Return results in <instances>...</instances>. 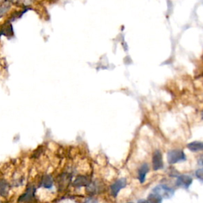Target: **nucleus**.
<instances>
[{
  "label": "nucleus",
  "mask_w": 203,
  "mask_h": 203,
  "mask_svg": "<svg viewBox=\"0 0 203 203\" xmlns=\"http://www.w3.org/2000/svg\"><path fill=\"white\" fill-rule=\"evenodd\" d=\"M71 179H72V176H71L69 174H67V173H64V174H60L58 176V178L56 179L57 180V183L59 188H66L68 184L70 183Z\"/></svg>",
  "instance_id": "0eeeda50"
},
{
  "label": "nucleus",
  "mask_w": 203,
  "mask_h": 203,
  "mask_svg": "<svg viewBox=\"0 0 203 203\" xmlns=\"http://www.w3.org/2000/svg\"><path fill=\"white\" fill-rule=\"evenodd\" d=\"M138 203H149L148 201H145V200H140L138 201Z\"/></svg>",
  "instance_id": "f3484780"
},
{
  "label": "nucleus",
  "mask_w": 203,
  "mask_h": 203,
  "mask_svg": "<svg viewBox=\"0 0 203 203\" xmlns=\"http://www.w3.org/2000/svg\"><path fill=\"white\" fill-rule=\"evenodd\" d=\"M52 184H53V180H52V178L49 175V174H46V175H44L43 178L42 179V185L45 188H51L52 187Z\"/></svg>",
  "instance_id": "ddd939ff"
},
{
  "label": "nucleus",
  "mask_w": 203,
  "mask_h": 203,
  "mask_svg": "<svg viewBox=\"0 0 203 203\" xmlns=\"http://www.w3.org/2000/svg\"><path fill=\"white\" fill-rule=\"evenodd\" d=\"M13 3L11 0H2L0 2V21L7 16L12 9Z\"/></svg>",
  "instance_id": "7ed1b4c3"
},
{
  "label": "nucleus",
  "mask_w": 203,
  "mask_h": 203,
  "mask_svg": "<svg viewBox=\"0 0 203 203\" xmlns=\"http://www.w3.org/2000/svg\"><path fill=\"white\" fill-rule=\"evenodd\" d=\"M12 3L15 2V3L18 4V5H22L24 7H28L32 3L33 0H11Z\"/></svg>",
  "instance_id": "2eb2a0df"
},
{
  "label": "nucleus",
  "mask_w": 203,
  "mask_h": 203,
  "mask_svg": "<svg viewBox=\"0 0 203 203\" xmlns=\"http://www.w3.org/2000/svg\"><path fill=\"white\" fill-rule=\"evenodd\" d=\"M154 191H157V194H160V196H163L166 198H171L172 196L174 191L171 188H169L166 186H158L154 189Z\"/></svg>",
  "instance_id": "423d86ee"
},
{
  "label": "nucleus",
  "mask_w": 203,
  "mask_h": 203,
  "mask_svg": "<svg viewBox=\"0 0 203 203\" xmlns=\"http://www.w3.org/2000/svg\"><path fill=\"white\" fill-rule=\"evenodd\" d=\"M186 160L185 154L181 150H172L167 154V161L169 164H175Z\"/></svg>",
  "instance_id": "f03ea898"
},
{
  "label": "nucleus",
  "mask_w": 203,
  "mask_h": 203,
  "mask_svg": "<svg viewBox=\"0 0 203 203\" xmlns=\"http://www.w3.org/2000/svg\"><path fill=\"white\" fill-rule=\"evenodd\" d=\"M126 186V179H121L117 180V182H115L110 187V190H111V194L113 197H116L119 191L122 188H124Z\"/></svg>",
  "instance_id": "39448f33"
},
{
  "label": "nucleus",
  "mask_w": 203,
  "mask_h": 203,
  "mask_svg": "<svg viewBox=\"0 0 203 203\" xmlns=\"http://www.w3.org/2000/svg\"><path fill=\"white\" fill-rule=\"evenodd\" d=\"M152 166L154 170H159L163 167V158L162 154L159 150L156 151L152 157Z\"/></svg>",
  "instance_id": "6e6552de"
},
{
  "label": "nucleus",
  "mask_w": 203,
  "mask_h": 203,
  "mask_svg": "<svg viewBox=\"0 0 203 203\" xmlns=\"http://www.w3.org/2000/svg\"><path fill=\"white\" fill-rule=\"evenodd\" d=\"M89 184H90V179L88 177L85 175H78L74 181V186L77 187L89 186Z\"/></svg>",
  "instance_id": "9d476101"
},
{
  "label": "nucleus",
  "mask_w": 203,
  "mask_h": 203,
  "mask_svg": "<svg viewBox=\"0 0 203 203\" xmlns=\"http://www.w3.org/2000/svg\"><path fill=\"white\" fill-rule=\"evenodd\" d=\"M191 183H192V179L188 175H181L179 177L176 182L177 186L185 187V188H188Z\"/></svg>",
  "instance_id": "1a4fd4ad"
},
{
  "label": "nucleus",
  "mask_w": 203,
  "mask_h": 203,
  "mask_svg": "<svg viewBox=\"0 0 203 203\" xmlns=\"http://www.w3.org/2000/svg\"><path fill=\"white\" fill-rule=\"evenodd\" d=\"M148 201L149 203H161L162 197L160 194H157V193H154V194H151L148 196Z\"/></svg>",
  "instance_id": "4468645a"
},
{
  "label": "nucleus",
  "mask_w": 203,
  "mask_h": 203,
  "mask_svg": "<svg viewBox=\"0 0 203 203\" xmlns=\"http://www.w3.org/2000/svg\"><path fill=\"white\" fill-rule=\"evenodd\" d=\"M36 189L33 186H29L25 190V192L20 196L18 198V202L21 203H29L33 200L35 196Z\"/></svg>",
  "instance_id": "f257e3e1"
},
{
  "label": "nucleus",
  "mask_w": 203,
  "mask_h": 203,
  "mask_svg": "<svg viewBox=\"0 0 203 203\" xmlns=\"http://www.w3.org/2000/svg\"><path fill=\"white\" fill-rule=\"evenodd\" d=\"M196 175L200 180L202 179V169H199L196 171Z\"/></svg>",
  "instance_id": "dca6fc26"
},
{
  "label": "nucleus",
  "mask_w": 203,
  "mask_h": 203,
  "mask_svg": "<svg viewBox=\"0 0 203 203\" xmlns=\"http://www.w3.org/2000/svg\"><path fill=\"white\" fill-rule=\"evenodd\" d=\"M129 203H131V202H129Z\"/></svg>",
  "instance_id": "a211bd4d"
},
{
  "label": "nucleus",
  "mask_w": 203,
  "mask_h": 203,
  "mask_svg": "<svg viewBox=\"0 0 203 203\" xmlns=\"http://www.w3.org/2000/svg\"><path fill=\"white\" fill-rule=\"evenodd\" d=\"M11 191L10 183L3 177H0V196L6 198L9 195Z\"/></svg>",
  "instance_id": "20e7f679"
},
{
  "label": "nucleus",
  "mask_w": 203,
  "mask_h": 203,
  "mask_svg": "<svg viewBox=\"0 0 203 203\" xmlns=\"http://www.w3.org/2000/svg\"><path fill=\"white\" fill-rule=\"evenodd\" d=\"M187 148L192 152L201 151V150L202 149L203 144L200 141H194L187 144Z\"/></svg>",
  "instance_id": "f8f14e48"
},
{
  "label": "nucleus",
  "mask_w": 203,
  "mask_h": 203,
  "mask_svg": "<svg viewBox=\"0 0 203 203\" xmlns=\"http://www.w3.org/2000/svg\"><path fill=\"white\" fill-rule=\"evenodd\" d=\"M148 171V164H144L140 167V168L139 169L138 171V179L140 180V183H144V179H145L146 174Z\"/></svg>",
  "instance_id": "9b49d317"
}]
</instances>
